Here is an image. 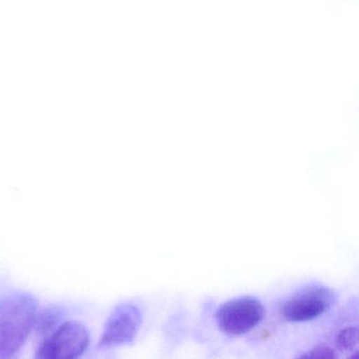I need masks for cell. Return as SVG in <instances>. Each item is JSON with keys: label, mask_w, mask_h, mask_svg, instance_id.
<instances>
[{"label": "cell", "mask_w": 359, "mask_h": 359, "mask_svg": "<svg viewBox=\"0 0 359 359\" xmlns=\"http://www.w3.org/2000/svg\"><path fill=\"white\" fill-rule=\"evenodd\" d=\"M32 295L15 293L0 300V359H12L22 348L36 319Z\"/></svg>", "instance_id": "obj_1"}, {"label": "cell", "mask_w": 359, "mask_h": 359, "mask_svg": "<svg viewBox=\"0 0 359 359\" xmlns=\"http://www.w3.org/2000/svg\"><path fill=\"white\" fill-rule=\"evenodd\" d=\"M264 317V306L252 296H243L224 302L215 313L216 323L222 333L239 336L257 327Z\"/></svg>", "instance_id": "obj_2"}, {"label": "cell", "mask_w": 359, "mask_h": 359, "mask_svg": "<svg viewBox=\"0 0 359 359\" xmlns=\"http://www.w3.org/2000/svg\"><path fill=\"white\" fill-rule=\"evenodd\" d=\"M90 334L83 323H62L39 346L35 359H79L87 350Z\"/></svg>", "instance_id": "obj_3"}, {"label": "cell", "mask_w": 359, "mask_h": 359, "mask_svg": "<svg viewBox=\"0 0 359 359\" xmlns=\"http://www.w3.org/2000/svg\"><path fill=\"white\" fill-rule=\"evenodd\" d=\"M335 300L333 292L327 287H312L299 292L281 306V315L291 323L312 320L327 312Z\"/></svg>", "instance_id": "obj_4"}, {"label": "cell", "mask_w": 359, "mask_h": 359, "mask_svg": "<svg viewBox=\"0 0 359 359\" xmlns=\"http://www.w3.org/2000/svg\"><path fill=\"white\" fill-rule=\"evenodd\" d=\"M142 323V313L133 304L117 306L107 320L100 340V348L123 346L133 341Z\"/></svg>", "instance_id": "obj_5"}, {"label": "cell", "mask_w": 359, "mask_h": 359, "mask_svg": "<svg viewBox=\"0 0 359 359\" xmlns=\"http://www.w3.org/2000/svg\"><path fill=\"white\" fill-rule=\"evenodd\" d=\"M358 342V330L348 327L341 330L336 338V346L341 351H352Z\"/></svg>", "instance_id": "obj_6"}, {"label": "cell", "mask_w": 359, "mask_h": 359, "mask_svg": "<svg viewBox=\"0 0 359 359\" xmlns=\"http://www.w3.org/2000/svg\"><path fill=\"white\" fill-rule=\"evenodd\" d=\"M296 359H337V355L333 348H329V346H319L300 355Z\"/></svg>", "instance_id": "obj_7"}, {"label": "cell", "mask_w": 359, "mask_h": 359, "mask_svg": "<svg viewBox=\"0 0 359 359\" xmlns=\"http://www.w3.org/2000/svg\"><path fill=\"white\" fill-rule=\"evenodd\" d=\"M348 359H359L358 353H355V354H353Z\"/></svg>", "instance_id": "obj_8"}]
</instances>
